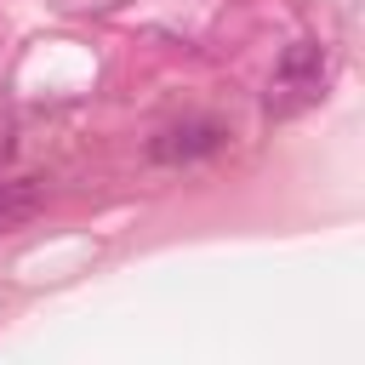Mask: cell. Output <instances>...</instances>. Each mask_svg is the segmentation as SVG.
Returning a JSON list of instances; mask_svg holds the SVG:
<instances>
[{"instance_id": "obj_2", "label": "cell", "mask_w": 365, "mask_h": 365, "mask_svg": "<svg viewBox=\"0 0 365 365\" xmlns=\"http://www.w3.org/2000/svg\"><path fill=\"white\" fill-rule=\"evenodd\" d=\"M222 143H228V125H222V120L188 114V120H171V125H160V131H154V143H148V154H154L160 165H194V160L217 154Z\"/></svg>"}, {"instance_id": "obj_4", "label": "cell", "mask_w": 365, "mask_h": 365, "mask_svg": "<svg viewBox=\"0 0 365 365\" xmlns=\"http://www.w3.org/2000/svg\"><path fill=\"white\" fill-rule=\"evenodd\" d=\"M6 154H11V137H6V125H0V165H6Z\"/></svg>"}, {"instance_id": "obj_1", "label": "cell", "mask_w": 365, "mask_h": 365, "mask_svg": "<svg viewBox=\"0 0 365 365\" xmlns=\"http://www.w3.org/2000/svg\"><path fill=\"white\" fill-rule=\"evenodd\" d=\"M325 80H331V51H325V40H291V46L279 51L274 74H268L262 108H268L274 120H291V114H302V108H314V103L325 97Z\"/></svg>"}, {"instance_id": "obj_3", "label": "cell", "mask_w": 365, "mask_h": 365, "mask_svg": "<svg viewBox=\"0 0 365 365\" xmlns=\"http://www.w3.org/2000/svg\"><path fill=\"white\" fill-rule=\"evenodd\" d=\"M40 211H46V182H40V177H11V182H0V234L34 222Z\"/></svg>"}]
</instances>
